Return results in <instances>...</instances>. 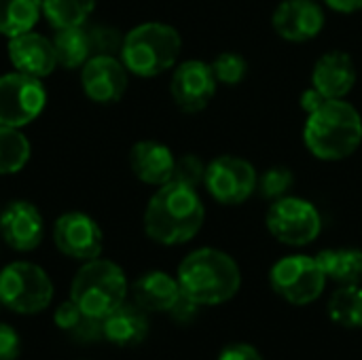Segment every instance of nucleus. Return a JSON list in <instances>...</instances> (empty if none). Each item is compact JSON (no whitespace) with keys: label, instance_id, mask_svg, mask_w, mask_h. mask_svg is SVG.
<instances>
[{"label":"nucleus","instance_id":"nucleus-22","mask_svg":"<svg viewBox=\"0 0 362 360\" xmlns=\"http://www.w3.org/2000/svg\"><path fill=\"white\" fill-rule=\"evenodd\" d=\"M57 55V66L66 70L83 68V64L93 55L91 53V40L85 25L81 28H64L55 30V36L51 38Z\"/></svg>","mask_w":362,"mask_h":360},{"label":"nucleus","instance_id":"nucleus-20","mask_svg":"<svg viewBox=\"0 0 362 360\" xmlns=\"http://www.w3.org/2000/svg\"><path fill=\"white\" fill-rule=\"evenodd\" d=\"M134 303L144 312H170L182 297L180 284L165 272H148L134 282Z\"/></svg>","mask_w":362,"mask_h":360},{"label":"nucleus","instance_id":"nucleus-12","mask_svg":"<svg viewBox=\"0 0 362 360\" xmlns=\"http://www.w3.org/2000/svg\"><path fill=\"white\" fill-rule=\"evenodd\" d=\"M53 242L62 255L85 263L102 255L104 233L95 219L85 212L70 210L53 223Z\"/></svg>","mask_w":362,"mask_h":360},{"label":"nucleus","instance_id":"nucleus-8","mask_svg":"<svg viewBox=\"0 0 362 360\" xmlns=\"http://www.w3.org/2000/svg\"><path fill=\"white\" fill-rule=\"evenodd\" d=\"M267 231L286 246H308L318 240L322 231V216L318 208L295 195H284L267 208Z\"/></svg>","mask_w":362,"mask_h":360},{"label":"nucleus","instance_id":"nucleus-26","mask_svg":"<svg viewBox=\"0 0 362 360\" xmlns=\"http://www.w3.org/2000/svg\"><path fill=\"white\" fill-rule=\"evenodd\" d=\"M329 318L344 329H362V286H339L329 299Z\"/></svg>","mask_w":362,"mask_h":360},{"label":"nucleus","instance_id":"nucleus-23","mask_svg":"<svg viewBox=\"0 0 362 360\" xmlns=\"http://www.w3.org/2000/svg\"><path fill=\"white\" fill-rule=\"evenodd\" d=\"M42 15V0H0V34L6 38L34 30Z\"/></svg>","mask_w":362,"mask_h":360},{"label":"nucleus","instance_id":"nucleus-28","mask_svg":"<svg viewBox=\"0 0 362 360\" xmlns=\"http://www.w3.org/2000/svg\"><path fill=\"white\" fill-rule=\"evenodd\" d=\"M212 72L216 76L218 83L223 85H229V87H235L240 85L246 74H248V62L244 55L235 53V51H223L218 53L214 59H212Z\"/></svg>","mask_w":362,"mask_h":360},{"label":"nucleus","instance_id":"nucleus-9","mask_svg":"<svg viewBox=\"0 0 362 360\" xmlns=\"http://www.w3.org/2000/svg\"><path fill=\"white\" fill-rule=\"evenodd\" d=\"M47 106V89L42 79L19 70L0 76V125L25 127L34 123Z\"/></svg>","mask_w":362,"mask_h":360},{"label":"nucleus","instance_id":"nucleus-5","mask_svg":"<svg viewBox=\"0 0 362 360\" xmlns=\"http://www.w3.org/2000/svg\"><path fill=\"white\" fill-rule=\"evenodd\" d=\"M127 291L129 284L121 265L98 257L85 261L76 272L70 286V299L83 314L104 320L110 312L125 303Z\"/></svg>","mask_w":362,"mask_h":360},{"label":"nucleus","instance_id":"nucleus-4","mask_svg":"<svg viewBox=\"0 0 362 360\" xmlns=\"http://www.w3.org/2000/svg\"><path fill=\"white\" fill-rule=\"evenodd\" d=\"M180 32L163 21H144L123 36L121 62L129 74L140 79H155L172 70L180 57Z\"/></svg>","mask_w":362,"mask_h":360},{"label":"nucleus","instance_id":"nucleus-10","mask_svg":"<svg viewBox=\"0 0 362 360\" xmlns=\"http://www.w3.org/2000/svg\"><path fill=\"white\" fill-rule=\"evenodd\" d=\"M204 187L214 202L223 206H240L257 193L259 172L244 157L218 155L206 166Z\"/></svg>","mask_w":362,"mask_h":360},{"label":"nucleus","instance_id":"nucleus-31","mask_svg":"<svg viewBox=\"0 0 362 360\" xmlns=\"http://www.w3.org/2000/svg\"><path fill=\"white\" fill-rule=\"evenodd\" d=\"M204 178H206V163L197 155L187 153V155L176 159V168H174V178L172 180L197 189L199 185H204Z\"/></svg>","mask_w":362,"mask_h":360},{"label":"nucleus","instance_id":"nucleus-2","mask_svg":"<svg viewBox=\"0 0 362 360\" xmlns=\"http://www.w3.org/2000/svg\"><path fill=\"white\" fill-rule=\"evenodd\" d=\"M176 280L187 299L202 306L231 301L242 286V272L235 259L218 248H197L180 265Z\"/></svg>","mask_w":362,"mask_h":360},{"label":"nucleus","instance_id":"nucleus-24","mask_svg":"<svg viewBox=\"0 0 362 360\" xmlns=\"http://www.w3.org/2000/svg\"><path fill=\"white\" fill-rule=\"evenodd\" d=\"M32 157V144L19 127L0 125V176L19 174Z\"/></svg>","mask_w":362,"mask_h":360},{"label":"nucleus","instance_id":"nucleus-36","mask_svg":"<svg viewBox=\"0 0 362 360\" xmlns=\"http://www.w3.org/2000/svg\"><path fill=\"white\" fill-rule=\"evenodd\" d=\"M329 8H333L335 13H358L362 11V0H325Z\"/></svg>","mask_w":362,"mask_h":360},{"label":"nucleus","instance_id":"nucleus-11","mask_svg":"<svg viewBox=\"0 0 362 360\" xmlns=\"http://www.w3.org/2000/svg\"><path fill=\"white\" fill-rule=\"evenodd\" d=\"M218 81L212 66L202 59H187L174 66L170 79V93L174 104L189 115L202 112L216 95Z\"/></svg>","mask_w":362,"mask_h":360},{"label":"nucleus","instance_id":"nucleus-18","mask_svg":"<svg viewBox=\"0 0 362 360\" xmlns=\"http://www.w3.org/2000/svg\"><path fill=\"white\" fill-rule=\"evenodd\" d=\"M129 168L140 182L161 187L174 178L176 155L163 142L138 140L129 151Z\"/></svg>","mask_w":362,"mask_h":360},{"label":"nucleus","instance_id":"nucleus-32","mask_svg":"<svg viewBox=\"0 0 362 360\" xmlns=\"http://www.w3.org/2000/svg\"><path fill=\"white\" fill-rule=\"evenodd\" d=\"M21 352V339L17 331L0 323V360H17Z\"/></svg>","mask_w":362,"mask_h":360},{"label":"nucleus","instance_id":"nucleus-30","mask_svg":"<svg viewBox=\"0 0 362 360\" xmlns=\"http://www.w3.org/2000/svg\"><path fill=\"white\" fill-rule=\"evenodd\" d=\"M87 32H89L93 55H119L121 53V45H123L125 34H121L117 28L100 23V25L87 28Z\"/></svg>","mask_w":362,"mask_h":360},{"label":"nucleus","instance_id":"nucleus-34","mask_svg":"<svg viewBox=\"0 0 362 360\" xmlns=\"http://www.w3.org/2000/svg\"><path fill=\"white\" fill-rule=\"evenodd\" d=\"M197 303H193L191 299H187L185 295L178 299V303L170 310V314H172V318L174 320H178V323H187V320H191V318H195V312H197Z\"/></svg>","mask_w":362,"mask_h":360},{"label":"nucleus","instance_id":"nucleus-16","mask_svg":"<svg viewBox=\"0 0 362 360\" xmlns=\"http://www.w3.org/2000/svg\"><path fill=\"white\" fill-rule=\"evenodd\" d=\"M6 53H8V59L15 70L36 76V79L49 76L57 68V55H55L53 40L34 30L8 38Z\"/></svg>","mask_w":362,"mask_h":360},{"label":"nucleus","instance_id":"nucleus-3","mask_svg":"<svg viewBox=\"0 0 362 360\" xmlns=\"http://www.w3.org/2000/svg\"><path fill=\"white\" fill-rule=\"evenodd\" d=\"M303 144L320 161H344L362 144V115L344 100H327L308 115Z\"/></svg>","mask_w":362,"mask_h":360},{"label":"nucleus","instance_id":"nucleus-19","mask_svg":"<svg viewBox=\"0 0 362 360\" xmlns=\"http://www.w3.org/2000/svg\"><path fill=\"white\" fill-rule=\"evenodd\" d=\"M102 335L115 346H138L148 335L146 312L136 303H123L102 320Z\"/></svg>","mask_w":362,"mask_h":360},{"label":"nucleus","instance_id":"nucleus-33","mask_svg":"<svg viewBox=\"0 0 362 360\" xmlns=\"http://www.w3.org/2000/svg\"><path fill=\"white\" fill-rule=\"evenodd\" d=\"M218 360H263V356L250 344H231L221 350Z\"/></svg>","mask_w":362,"mask_h":360},{"label":"nucleus","instance_id":"nucleus-25","mask_svg":"<svg viewBox=\"0 0 362 360\" xmlns=\"http://www.w3.org/2000/svg\"><path fill=\"white\" fill-rule=\"evenodd\" d=\"M98 0H42V15L53 30L81 28L93 15Z\"/></svg>","mask_w":362,"mask_h":360},{"label":"nucleus","instance_id":"nucleus-1","mask_svg":"<svg viewBox=\"0 0 362 360\" xmlns=\"http://www.w3.org/2000/svg\"><path fill=\"white\" fill-rule=\"evenodd\" d=\"M206 206L197 189L170 180L151 195L144 210V233L161 246L191 242L204 227Z\"/></svg>","mask_w":362,"mask_h":360},{"label":"nucleus","instance_id":"nucleus-21","mask_svg":"<svg viewBox=\"0 0 362 360\" xmlns=\"http://www.w3.org/2000/svg\"><path fill=\"white\" fill-rule=\"evenodd\" d=\"M327 280L339 286L362 282V250L358 248H327L316 255Z\"/></svg>","mask_w":362,"mask_h":360},{"label":"nucleus","instance_id":"nucleus-13","mask_svg":"<svg viewBox=\"0 0 362 360\" xmlns=\"http://www.w3.org/2000/svg\"><path fill=\"white\" fill-rule=\"evenodd\" d=\"M81 87L91 102L115 104L129 87V70L119 55H91L81 68Z\"/></svg>","mask_w":362,"mask_h":360},{"label":"nucleus","instance_id":"nucleus-27","mask_svg":"<svg viewBox=\"0 0 362 360\" xmlns=\"http://www.w3.org/2000/svg\"><path fill=\"white\" fill-rule=\"evenodd\" d=\"M53 320H55V327L57 329H62L64 333L72 335L78 342H93V339L104 337L102 335V320L83 314L72 299L70 301H64L55 310Z\"/></svg>","mask_w":362,"mask_h":360},{"label":"nucleus","instance_id":"nucleus-6","mask_svg":"<svg viewBox=\"0 0 362 360\" xmlns=\"http://www.w3.org/2000/svg\"><path fill=\"white\" fill-rule=\"evenodd\" d=\"M53 301V282L49 274L30 261H15L0 269V306L32 316L40 314Z\"/></svg>","mask_w":362,"mask_h":360},{"label":"nucleus","instance_id":"nucleus-35","mask_svg":"<svg viewBox=\"0 0 362 360\" xmlns=\"http://www.w3.org/2000/svg\"><path fill=\"white\" fill-rule=\"evenodd\" d=\"M325 102H327V98H325L318 89H314V87H310V89H305V91L301 93V108H303L308 115L314 112V110H318Z\"/></svg>","mask_w":362,"mask_h":360},{"label":"nucleus","instance_id":"nucleus-15","mask_svg":"<svg viewBox=\"0 0 362 360\" xmlns=\"http://www.w3.org/2000/svg\"><path fill=\"white\" fill-rule=\"evenodd\" d=\"M0 236L17 252L36 250L45 240V219L32 202L15 199L0 212Z\"/></svg>","mask_w":362,"mask_h":360},{"label":"nucleus","instance_id":"nucleus-29","mask_svg":"<svg viewBox=\"0 0 362 360\" xmlns=\"http://www.w3.org/2000/svg\"><path fill=\"white\" fill-rule=\"evenodd\" d=\"M293 185H295V174L291 172V168L274 166V168H267L263 174H259L257 193H261V197H265V199L276 202V199L288 195Z\"/></svg>","mask_w":362,"mask_h":360},{"label":"nucleus","instance_id":"nucleus-7","mask_svg":"<svg viewBox=\"0 0 362 360\" xmlns=\"http://www.w3.org/2000/svg\"><path fill=\"white\" fill-rule=\"evenodd\" d=\"M269 284L278 297L293 306L314 303L327 286V276L316 257L288 255L274 263Z\"/></svg>","mask_w":362,"mask_h":360},{"label":"nucleus","instance_id":"nucleus-17","mask_svg":"<svg viewBox=\"0 0 362 360\" xmlns=\"http://www.w3.org/2000/svg\"><path fill=\"white\" fill-rule=\"evenodd\" d=\"M358 72L350 53L327 51L312 68V87L318 89L327 100H344L356 85Z\"/></svg>","mask_w":362,"mask_h":360},{"label":"nucleus","instance_id":"nucleus-14","mask_svg":"<svg viewBox=\"0 0 362 360\" xmlns=\"http://www.w3.org/2000/svg\"><path fill=\"white\" fill-rule=\"evenodd\" d=\"M327 23L325 8L318 0H282L274 15V32L288 42H308L314 40Z\"/></svg>","mask_w":362,"mask_h":360}]
</instances>
